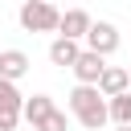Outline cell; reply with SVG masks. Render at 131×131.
I'll return each instance as SVG.
<instances>
[{
	"mask_svg": "<svg viewBox=\"0 0 131 131\" xmlns=\"http://www.w3.org/2000/svg\"><path fill=\"white\" fill-rule=\"evenodd\" d=\"M70 111H74V119L86 127V131H98V127H106L111 123V111H106V98L98 94V86H74L70 90Z\"/></svg>",
	"mask_w": 131,
	"mask_h": 131,
	"instance_id": "1",
	"label": "cell"
},
{
	"mask_svg": "<svg viewBox=\"0 0 131 131\" xmlns=\"http://www.w3.org/2000/svg\"><path fill=\"white\" fill-rule=\"evenodd\" d=\"M106 111H111V123H115V127H119V123H131V90L115 94V98L106 102Z\"/></svg>",
	"mask_w": 131,
	"mask_h": 131,
	"instance_id": "10",
	"label": "cell"
},
{
	"mask_svg": "<svg viewBox=\"0 0 131 131\" xmlns=\"http://www.w3.org/2000/svg\"><path fill=\"white\" fill-rule=\"evenodd\" d=\"M123 90H131V74H127L123 66H106L102 78H98V94H102V98H115V94H123Z\"/></svg>",
	"mask_w": 131,
	"mask_h": 131,
	"instance_id": "6",
	"label": "cell"
},
{
	"mask_svg": "<svg viewBox=\"0 0 131 131\" xmlns=\"http://www.w3.org/2000/svg\"><path fill=\"white\" fill-rule=\"evenodd\" d=\"M70 70H74V78H78L82 86H98V78H102V70H106V57L94 53V49H82Z\"/></svg>",
	"mask_w": 131,
	"mask_h": 131,
	"instance_id": "4",
	"label": "cell"
},
{
	"mask_svg": "<svg viewBox=\"0 0 131 131\" xmlns=\"http://www.w3.org/2000/svg\"><path fill=\"white\" fill-rule=\"evenodd\" d=\"M86 29H90V12H86V8H70V12H61V20H57V37L82 41Z\"/></svg>",
	"mask_w": 131,
	"mask_h": 131,
	"instance_id": "5",
	"label": "cell"
},
{
	"mask_svg": "<svg viewBox=\"0 0 131 131\" xmlns=\"http://www.w3.org/2000/svg\"><path fill=\"white\" fill-rule=\"evenodd\" d=\"M0 106H12V111L25 106V94H20L16 82H8V78H0Z\"/></svg>",
	"mask_w": 131,
	"mask_h": 131,
	"instance_id": "11",
	"label": "cell"
},
{
	"mask_svg": "<svg viewBox=\"0 0 131 131\" xmlns=\"http://www.w3.org/2000/svg\"><path fill=\"white\" fill-rule=\"evenodd\" d=\"M115 131H131V123H119V127H115Z\"/></svg>",
	"mask_w": 131,
	"mask_h": 131,
	"instance_id": "14",
	"label": "cell"
},
{
	"mask_svg": "<svg viewBox=\"0 0 131 131\" xmlns=\"http://www.w3.org/2000/svg\"><path fill=\"white\" fill-rule=\"evenodd\" d=\"M20 123V111H12V106H0V131H12Z\"/></svg>",
	"mask_w": 131,
	"mask_h": 131,
	"instance_id": "13",
	"label": "cell"
},
{
	"mask_svg": "<svg viewBox=\"0 0 131 131\" xmlns=\"http://www.w3.org/2000/svg\"><path fill=\"white\" fill-rule=\"evenodd\" d=\"M78 53H82V41H74V37H57V41L49 45V61L61 66V70H70V66L78 61Z\"/></svg>",
	"mask_w": 131,
	"mask_h": 131,
	"instance_id": "7",
	"label": "cell"
},
{
	"mask_svg": "<svg viewBox=\"0 0 131 131\" xmlns=\"http://www.w3.org/2000/svg\"><path fill=\"white\" fill-rule=\"evenodd\" d=\"M25 74H29V53H20V49H0V78L16 82V78H25Z\"/></svg>",
	"mask_w": 131,
	"mask_h": 131,
	"instance_id": "8",
	"label": "cell"
},
{
	"mask_svg": "<svg viewBox=\"0 0 131 131\" xmlns=\"http://www.w3.org/2000/svg\"><path fill=\"white\" fill-rule=\"evenodd\" d=\"M66 127H70V123H66V111H57V106H53V111L33 127V131H66Z\"/></svg>",
	"mask_w": 131,
	"mask_h": 131,
	"instance_id": "12",
	"label": "cell"
},
{
	"mask_svg": "<svg viewBox=\"0 0 131 131\" xmlns=\"http://www.w3.org/2000/svg\"><path fill=\"white\" fill-rule=\"evenodd\" d=\"M86 49H94V53H102V57H111L115 49H119V29L111 25V20H90V29H86Z\"/></svg>",
	"mask_w": 131,
	"mask_h": 131,
	"instance_id": "3",
	"label": "cell"
},
{
	"mask_svg": "<svg viewBox=\"0 0 131 131\" xmlns=\"http://www.w3.org/2000/svg\"><path fill=\"white\" fill-rule=\"evenodd\" d=\"M49 111H53V98H49V94H33V98H25V106H20V119H29V123L37 127V123H41Z\"/></svg>",
	"mask_w": 131,
	"mask_h": 131,
	"instance_id": "9",
	"label": "cell"
},
{
	"mask_svg": "<svg viewBox=\"0 0 131 131\" xmlns=\"http://www.w3.org/2000/svg\"><path fill=\"white\" fill-rule=\"evenodd\" d=\"M16 20H20L25 33H57L61 12L53 8V0H25L20 12H16Z\"/></svg>",
	"mask_w": 131,
	"mask_h": 131,
	"instance_id": "2",
	"label": "cell"
}]
</instances>
